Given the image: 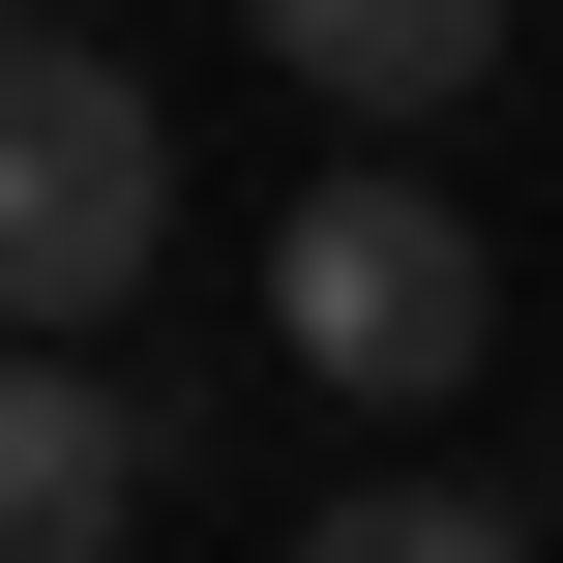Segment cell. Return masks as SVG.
<instances>
[{
    "mask_svg": "<svg viewBox=\"0 0 563 563\" xmlns=\"http://www.w3.org/2000/svg\"><path fill=\"white\" fill-rule=\"evenodd\" d=\"M178 267V119L119 30H0V356H89Z\"/></svg>",
    "mask_w": 563,
    "mask_h": 563,
    "instance_id": "obj_1",
    "label": "cell"
},
{
    "mask_svg": "<svg viewBox=\"0 0 563 563\" xmlns=\"http://www.w3.org/2000/svg\"><path fill=\"white\" fill-rule=\"evenodd\" d=\"M267 356H297V386H356V416H445V386L505 356L475 208H445V178H327V208H267Z\"/></svg>",
    "mask_w": 563,
    "mask_h": 563,
    "instance_id": "obj_2",
    "label": "cell"
},
{
    "mask_svg": "<svg viewBox=\"0 0 563 563\" xmlns=\"http://www.w3.org/2000/svg\"><path fill=\"white\" fill-rule=\"evenodd\" d=\"M148 475H178V416H148L119 356H0V563H119Z\"/></svg>",
    "mask_w": 563,
    "mask_h": 563,
    "instance_id": "obj_3",
    "label": "cell"
},
{
    "mask_svg": "<svg viewBox=\"0 0 563 563\" xmlns=\"http://www.w3.org/2000/svg\"><path fill=\"white\" fill-rule=\"evenodd\" d=\"M267 59H297L327 119H445V89L505 59V0H267Z\"/></svg>",
    "mask_w": 563,
    "mask_h": 563,
    "instance_id": "obj_4",
    "label": "cell"
},
{
    "mask_svg": "<svg viewBox=\"0 0 563 563\" xmlns=\"http://www.w3.org/2000/svg\"><path fill=\"white\" fill-rule=\"evenodd\" d=\"M297 563H563V534H534V505H475V475H327Z\"/></svg>",
    "mask_w": 563,
    "mask_h": 563,
    "instance_id": "obj_5",
    "label": "cell"
}]
</instances>
